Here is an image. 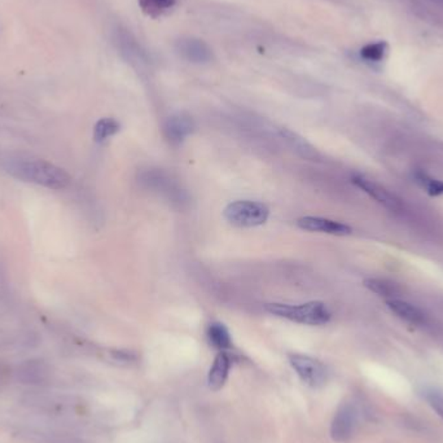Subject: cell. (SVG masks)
Masks as SVG:
<instances>
[{
    "label": "cell",
    "mask_w": 443,
    "mask_h": 443,
    "mask_svg": "<svg viewBox=\"0 0 443 443\" xmlns=\"http://www.w3.org/2000/svg\"><path fill=\"white\" fill-rule=\"evenodd\" d=\"M415 179L418 181L420 187L428 192L431 196H441V194H443L442 180L431 178V175H428V174H425L422 171H418L415 174Z\"/></svg>",
    "instance_id": "obj_18"
},
{
    "label": "cell",
    "mask_w": 443,
    "mask_h": 443,
    "mask_svg": "<svg viewBox=\"0 0 443 443\" xmlns=\"http://www.w3.org/2000/svg\"><path fill=\"white\" fill-rule=\"evenodd\" d=\"M364 286L379 296L389 297V300L394 299V296H398L399 293V289L396 287V283L383 280V279H367L364 281Z\"/></svg>",
    "instance_id": "obj_15"
},
{
    "label": "cell",
    "mask_w": 443,
    "mask_h": 443,
    "mask_svg": "<svg viewBox=\"0 0 443 443\" xmlns=\"http://www.w3.org/2000/svg\"><path fill=\"white\" fill-rule=\"evenodd\" d=\"M424 398L425 401L429 403L437 415L443 419V394L441 392L433 389V388H429V389H425L424 390Z\"/></svg>",
    "instance_id": "obj_19"
},
{
    "label": "cell",
    "mask_w": 443,
    "mask_h": 443,
    "mask_svg": "<svg viewBox=\"0 0 443 443\" xmlns=\"http://www.w3.org/2000/svg\"><path fill=\"white\" fill-rule=\"evenodd\" d=\"M175 49L180 58L193 64H206L213 60L212 48L197 38H181L177 42Z\"/></svg>",
    "instance_id": "obj_6"
},
{
    "label": "cell",
    "mask_w": 443,
    "mask_h": 443,
    "mask_svg": "<svg viewBox=\"0 0 443 443\" xmlns=\"http://www.w3.org/2000/svg\"><path fill=\"white\" fill-rule=\"evenodd\" d=\"M4 168L16 179L38 184L48 190H64L72 180L65 170L45 160H8L4 164Z\"/></svg>",
    "instance_id": "obj_1"
},
{
    "label": "cell",
    "mask_w": 443,
    "mask_h": 443,
    "mask_svg": "<svg viewBox=\"0 0 443 443\" xmlns=\"http://www.w3.org/2000/svg\"><path fill=\"white\" fill-rule=\"evenodd\" d=\"M386 306L389 310L396 314V316L412 325H421L425 323V314L416 307L415 305L409 303L407 301L392 299L386 301Z\"/></svg>",
    "instance_id": "obj_10"
},
{
    "label": "cell",
    "mask_w": 443,
    "mask_h": 443,
    "mask_svg": "<svg viewBox=\"0 0 443 443\" xmlns=\"http://www.w3.org/2000/svg\"><path fill=\"white\" fill-rule=\"evenodd\" d=\"M207 338L214 348L225 351L232 346V338L226 325L222 323H212L207 327Z\"/></svg>",
    "instance_id": "obj_12"
},
{
    "label": "cell",
    "mask_w": 443,
    "mask_h": 443,
    "mask_svg": "<svg viewBox=\"0 0 443 443\" xmlns=\"http://www.w3.org/2000/svg\"><path fill=\"white\" fill-rule=\"evenodd\" d=\"M164 130L170 143L180 144L194 130V122L190 116L184 113H178L168 117Z\"/></svg>",
    "instance_id": "obj_9"
},
{
    "label": "cell",
    "mask_w": 443,
    "mask_h": 443,
    "mask_svg": "<svg viewBox=\"0 0 443 443\" xmlns=\"http://www.w3.org/2000/svg\"><path fill=\"white\" fill-rule=\"evenodd\" d=\"M223 216L228 223L235 227H257L267 222L270 209L258 201L239 200L227 205Z\"/></svg>",
    "instance_id": "obj_3"
},
{
    "label": "cell",
    "mask_w": 443,
    "mask_h": 443,
    "mask_svg": "<svg viewBox=\"0 0 443 443\" xmlns=\"http://www.w3.org/2000/svg\"><path fill=\"white\" fill-rule=\"evenodd\" d=\"M118 131H120L118 121L107 117V118H101L96 122L94 138H95L96 142L101 143V142H105L109 138H112L113 135H116Z\"/></svg>",
    "instance_id": "obj_13"
},
{
    "label": "cell",
    "mask_w": 443,
    "mask_h": 443,
    "mask_svg": "<svg viewBox=\"0 0 443 443\" xmlns=\"http://www.w3.org/2000/svg\"><path fill=\"white\" fill-rule=\"evenodd\" d=\"M299 227L310 232H322L335 236H346L351 233V228L341 222L320 218V216H303L297 220Z\"/></svg>",
    "instance_id": "obj_7"
},
{
    "label": "cell",
    "mask_w": 443,
    "mask_h": 443,
    "mask_svg": "<svg viewBox=\"0 0 443 443\" xmlns=\"http://www.w3.org/2000/svg\"><path fill=\"white\" fill-rule=\"evenodd\" d=\"M358 422V411L350 403H344L337 409L331 422V437L336 442H345L355 431Z\"/></svg>",
    "instance_id": "obj_5"
},
{
    "label": "cell",
    "mask_w": 443,
    "mask_h": 443,
    "mask_svg": "<svg viewBox=\"0 0 443 443\" xmlns=\"http://www.w3.org/2000/svg\"><path fill=\"white\" fill-rule=\"evenodd\" d=\"M388 52V45L385 42L370 43L360 49V58L367 62H380L383 61Z\"/></svg>",
    "instance_id": "obj_17"
},
{
    "label": "cell",
    "mask_w": 443,
    "mask_h": 443,
    "mask_svg": "<svg viewBox=\"0 0 443 443\" xmlns=\"http://www.w3.org/2000/svg\"><path fill=\"white\" fill-rule=\"evenodd\" d=\"M264 309L266 312L279 318L306 325H323L331 320V312L323 302L319 301H312L299 306L286 303H267Z\"/></svg>",
    "instance_id": "obj_2"
},
{
    "label": "cell",
    "mask_w": 443,
    "mask_h": 443,
    "mask_svg": "<svg viewBox=\"0 0 443 443\" xmlns=\"http://www.w3.org/2000/svg\"><path fill=\"white\" fill-rule=\"evenodd\" d=\"M281 136L287 140L292 148L296 149V152L300 153L301 156H303L305 158H310V157L314 156L312 145L307 143L303 138H301L300 135H297L296 132L290 131V130H283Z\"/></svg>",
    "instance_id": "obj_16"
},
{
    "label": "cell",
    "mask_w": 443,
    "mask_h": 443,
    "mask_svg": "<svg viewBox=\"0 0 443 443\" xmlns=\"http://www.w3.org/2000/svg\"><path fill=\"white\" fill-rule=\"evenodd\" d=\"M175 3L177 0H139L142 11L155 18L170 11Z\"/></svg>",
    "instance_id": "obj_14"
},
{
    "label": "cell",
    "mask_w": 443,
    "mask_h": 443,
    "mask_svg": "<svg viewBox=\"0 0 443 443\" xmlns=\"http://www.w3.org/2000/svg\"><path fill=\"white\" fill-rule=\"evenodd\" d=\"M231 368V359L227 353L220 351L213 362V366L207 375V385L212 390H219L227 381L228 373Z\"/></svg>",
    "instance_id": "obj_11"
},
{
    "label": "cell",
    "mask_w": 443,
    "mask_h": 443,
    "mask_svg": "<svg viewBox=\"0 0 443 443\" xmlns=\"http://www.w3.org/2000/svg\"><path fill=\"white\" fill-rule=\"evenodd\" d=\"M289 363L293 370L299 375L302 383L312 388H322L328 380V371L323 363L318 359H314L307 355L292 354L289 355Z\"/></svg>",
    "instance_id": "obj_4"
},
{
    "label": "cell",
    "mask_w": 443,
    "mask_h": 443,
    "mask_svg": "<svg viewBox=\"0 0 443 443\" xmlns=\"http://www.w3.org/2000/svg\"><path fill=\"white\" fill-rule=\"evenodd\" d=\"M353 183L362 191L366 192L373 200H376L379 204L383 205L393 210L399 209V206H401L399 200L388 190H385L383 186H380L379 183H375L373 180L368 179L363 175H354Z\"/></svg>",
    "instance_id": "obj_8"
}]
</instances>
